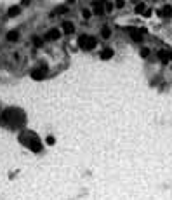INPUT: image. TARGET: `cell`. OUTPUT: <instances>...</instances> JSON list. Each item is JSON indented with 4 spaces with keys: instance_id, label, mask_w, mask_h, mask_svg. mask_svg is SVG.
<instances>
[{
    "instance_id": "6da1fadb",
    "label": "cell",
    "mask_w": 172,
    "mask_h": 200,
    "mask_svg": "<svg viewBox=\"0 0 172 200\" xmlns=\"http://www.w3.org/2000/svg\"><path fill=\"white\" fill-rule=\"evenodd\" d=\"M96 44H97L96 37H90V35H80V37H78V45H80V49H83V51L94 49Z\"/></svg>"
},
{
    "instance_id": "7a4b0ae2",
    "label": "cell",
    "mask_w": 172,
    "mask_h": 200,
    "mask_svg": "<svg viewBox=\"0 0 172 200\" xmlns=\"http://www.w3.org/2000/svg\"><path fill=\"white\" fill-rule=\"evenodd\" d=\"M28 136H30V141H38V136L33 134V132H28ZM30 150H31V152H40L42 145L40 143H31V145H30Z\"/></svg>"
},
{
    "instance_id": "3957f363",
    "label": "cell",
    "mask_w": 172,
    "mask_h": 200,
    "mask_svg": "<svg viewBox=\"0 0 172 200\" xmlns=\"http://www.w3.org/2000/svg\"><path fill=\"white\" fill-rule=\"evenodd\" d=\"M59 37H61V31H59L57 28H52V30H49L47 35H45V38H47V40H57Z\"/></svg>"
},
{
    "instance_id": "277c9868",
    "label": "cell",
    "mask_w": 172,
    "mask_h": 200,
    "mask_svg": "<svg viewBox=\"0 0 172 200\" xmlns=\"http://www.w3.org/2000/svg\"><path fill=\"white\" fill-rule=\"evenodd\" d=\"M158 57L162 59V63H169L172 59V52H169V51H158Z\"/></svg>"
},
{
    "instance_id": "5b68a950",
    "label": "cell",
    "mask_w": 172,
    "mask_h": 200,
    "mask_svg": "<svg viewBox=\"0 0 172 200\" xmlns=\"http://www.w3.org/2000/svg\"><path fill=\"white\" fill-rule=\"evenodd\" d=\"M63 31L64 33H73L75 31V26H73V23L71 21H63Z\"/></svg>"
},
{
    "instance_id": "8992f818",
    "label": "cell",
    "mask_w": 172,
    "mask_h": 200,
    "mask_svg": "<svg viewBox=\"0 0 172 200\" xmlns=\"http://www.w3.org/2000/svg\"><path fill=\"white\" fill-rule=\"evenodd\" d=\"M113 49H110V47H106V49H103L101 51V59H111L113 57Z\"/></svg>"
},
{
    "instance_id": "52a82bcc",
    "label": "cell",
    "mask_w": 172,
    "mask_h": 200,
    "mask_svg": "<svg viewBox=\"0 0 172 200\" xmlns=\"http://www.w3.org/2000/svg\"><path fill=\"white\" fill-rule=\"evenodd\" d=\"M158 14L160 16H164V18H169V16H172V5H164V9L162 11H158Z\"/></svg>"
},
{
    "instance_id": "ba28073f",
    "label": "cell",
    "mask_w": 172,
    "mask_h": 200,
    "mask_svg": "<svg viewBox=\"0 0 172 200\" xmlns=\"http://www.w3.org/2000/svg\"><path fill=\"white\" fill-rule=\"evenodd\" d=\"M19 12H21V5H12L7 11V16H9V18H14V16H18Z\"/></svg>"
},
{
    "instance_id": "9c48e42d",
    "label": "cell",
    "mask_w": 172,
    "mask_h": 200,
    "mask_svg": "<svg viewBox=\"0 0 172 200\" xmlns=\"http://www.w3.org/2000/svg\"><path fill=\"white\" fill-rule=\"evenodd\" d=\"M92 9H94V12L96 14H103L104 12V4H101V2H94V4H92Z\"/></svg>"
},
{
    "instance_id": "30bf717a",
    "label": "cell",
    "mask_w": 172,
    "mask_h": 200,
    "mask_svg": "<svg viewBox=\"0 0 172 200\" xmlns=\"http://www.w3.org/2000/svg\"><path fill=\"white\" fill-rule=\"evenodd\" d=\"M18 38H19V31H18V30H12V31L7 33V40L9 42H16Z\"/></svg>"
},
{
    "instance_id": "8fae6325",
    "label": "cell",
    "mask_w": 172,
    "mask_h": 200,
    "mask_svg": "<svg viewBox=\"0 0 172 200\" xmlns=\"http://www.w3.org/2000/svg\"><path fill=\"white\" fill-rule=\"evenodd\" d=\"M136 12H138V14L146 12V4H144V2H141V4H138V5H136Z\"/></svg>"
},
{
    "instance_id": "7c38bea8",
    "label": "cell",
    "mask_w": 172,
    "mask_h": 200,
    "mask_svg": "<svg viewBox=\"0 0 172 200\" xmlns=\"http://www.w3.org/2000/svg\"><path fill=\"white\" fill-rule=\"evenodd\" d=\"M110 35H111V31H110V28L108 26H104L103 30H101V37H103V38H108Z\"/></svg>"
},
{
    "instance_id": "4fadbf2b",
    "label": "cell",
    "mask_w": 172,
    "mask_h": 200,
    "mask_svg": "<svg viewBox=\"0 0 172 200\" xmlns=\"http://www.w3.org/2000/svg\"><path fill=\"white\" fill-rule=\"evenodd\" d=\"M31 40H33V45H35V47H42V44H44V42L38 38V37H33Z\"/></svg>"
},
{
    "instance_id": "5bb4252c",
    "label": "cell",
    "mask_w": 172,
    "mask_h": 200,
    "mask_svg": "<svg viewBox=\"0 0 172 200\" xmlns=\"http://www.w3.org/2000/svg\"><path fill=\"white\" fill-rule=\"evenodd\" d=\"M82 14H83V18H85V19H89L90 16H92V11H89V9H83Z\"/></svg>"
},
{
    "instance_id": "9a60e30c",
    "label": "cell",
    "mask_w": 172,
    "mask_h": 200,
    "mask_svg": "<svg viewBox=\"0 0 172 200\" xmlns=\"http://www.w3.org/2000/svg\"><path fill=\"white\" fill-rule=\"evenodd\" d=\"M45 141H47L49 145H54L56 141H54V136H47V138H45Z\"/></svg>"
},
{
    "instance_id": "2e32d148",
    "label": "cell",
    "mask_w": 172,
    "mask_h": 200,
    "mask_svg": "<svg viewBox=\"0 0 172 200\" xmlns=\"http://www.w3.org/2000/svg\"><path fill=\"white\" fill-rule=\"evenodd\" d=\"M148 54H150V49H141V56L143 57H146Z\"/></svg>"
},
{
    "instance_id": "e0dca14e",
    "label": "cell",
    "mask_w": 172,
    "mask_h": 200,
    "mask_svg": "<svg viewBox=\"0 0 172 200\" xmlns=\"http://www.w3.org/2000/svg\"><path fill=\"white\" fill-rule=\"evenodd\" d=\"M124 5H125V2H122V0H120V2H117V7H118V9H122Z\"/></svg>"
}]
</instances>
